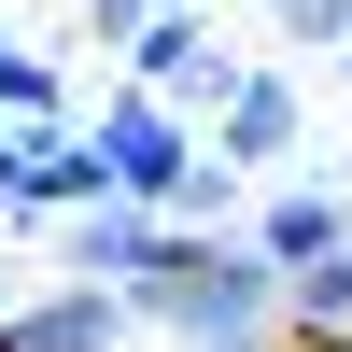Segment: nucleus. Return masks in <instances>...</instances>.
<instances>
[{
	"instance_id": "4",
	"label": "nucleus",
	"mask_w": 352,
	"mask_h": 352,
	"mask_svg": "<svg viewBox=\"0 0 352 352\" xmlns=\"http://www.w3.org/2000/svg\"><path fill=\"white\" fill-rule=\"evenodd\" d=\"M240 71H254V56H240V43H212V14H184V0H169V14L127 43V85H141V99H169L184 127H212Z\"/></svg>"
},
{
	"instance_id": "13",
	"label": "nucleus",
	"mask_w": 352,
	"mask_h": 352,
	"mask_svg": "<svg viewBox=\"0 0 352 352\" xmlns=\"http://www.w3.org/2000/svg\"><path fill=\"white\" fill-rule=\"evenodd\" d=\"M184 14H212V0H184Z\"/></svg>"
},
{
	"instance_id": "15",
	"label": "nucleus",
	"mask_w": 352,
	"mask_h": 352,
	"mask_svg": "<svg viewBox=\"0 0 352 352\" xmlns=\"http://www.w3.org/2000/svg\"><path fill=\"white\" fill-rule=\"evenodd\" d=\"M338 71H352V56H338Z\"/></svg>"
},
{
	"instance_id": "5",
	"label": "nucleus",
	"mask_w": 352,
	"mask_h": 352,
	"mask_svg": "<svg viewBox=\"0 0 352 352\" xmlns=\"http://www.w3.org/2000/svg\"><path fill=\"white\" fill-rule=\"evenodd\" d=\"M240 240L268 254V268H310V254L352 240V184H338V169H282V184L240 212Z\"/></svg>"
},
{
	"instance_id": "10",
	"label": "nucleus",
	"mask_w": 352,
	"mask_h": 352,
	"mask_svg": "<svg viewBox=\"0 0 352 352\" xmlns=\"http://www.w3.org/2000/svg\"><path fill=\"white\" fill-rule=\"evenodd\" d=\"M282 14V43H310V56H352V0H268Z\"/></svg>"
},
{
	"instance_id": "11",
	"label": "nucleus",
	"mask_w": 352,
	"mask_h": 352,
	"mask_svg": "<svg viewBox=\"0 0 352 352\" xmlns=\"http://www.w3.org/2000/svg\"><path fill=\"white\" fill-rule=\"evenodd\" d=\"M155 14H169V0H85V43H113V56H127Z\"/></svg>"
},
{
	"instance_id": "6",
	"label": "nucleus",
	"mask_w": 352,
	"mask_h": 352,
	"mask_svg": "<svg viewBox=\"0 0 352 352\" xmlns=\"http://www.w3.org/2000/svg\"><path fill=\"white\" fill-rule=\"evenodd\" d=\"M0 352H141V310L99 282H43L28 310H0Z\"/></svg>"
},
{
	"instance_id": "9",
	"label": "nucleus",
	"mask_w": 352,
	"mask_h": 352,
	"mask_svg": "<svg viewBox=\"0 0 352 352\" xmlns=\"http://www.w3.org/2000/svg\"><path fill=\"white\" fill-rule=\"evenodd\" d=\"M0 127H71V85H56V56L0 43Z\"/></svg>"
},
{
	"instance_id": "2",
	"label": "nucleus",
	"mask_w": 352,
	"mask_h": 352,
	"mask_svg": "<svg viewBox=\"0 0 352 352\" xmlns=\"http://www.w3.org/2000/svg\"><path fill=\"white\" fill-rule=\"evenodd\" d=\"M85 141H99V184L127 197V212H155V226L184 212V184L212 169V141H197L184 113H169V99H141V85H113V99H99V127H85Z\"/></svg>"
},
{
	"instance_id": "1",
	"label": "nucleus",
	"mask_w": 352,
	"mask_h": 352,
	"mask_svg": "<svg viewBox=\"0 0 352 352\" xmlns=\"http://www.w3.org/2000/svg\"><path fill=\"white\" fill-rule=\"evenodd\" d=\"M127 310H141V338H169V352H197V338H282V268L240 240V226H169L155 240V268L127 282Z\"/></svg>"
},
{
	"instance_id": "14",
	"label": "nucleus",
	"mask_w": 352,
	"mask_h": 352,
	"mask_svg": "<svg viewBox=\"0 0 352 352\" xmlns=\"http://www.w3.org/2000/svg\"><path fill=\"white\" fill-rule=\"evenodd\" d=\"M324 352H352V338H324Z\"/></svg>"
},
{
	"instance_id": "8",
	"label": "nucleus",
	"mask_w": 352,
	"mask_h": 352,
	"mask_svg": "<svg viewBox=\"0 0 352 352\" xmlns=\"http://www.w3.org/2000/svg\"><path fill=\"white\" fill-rule=\"evenodd\" d=\"M324 338H352V240L282 268V352H324Z\"/></svg>"
},
{
	"instance_id": "12",
	"label": "nucleus",
	"mask_w": 352,
	"mask_h": 352,
	"mask_svg": "<svg viewBox=\"0 0 352 352\" xmlns=\"http://www.w3.org/2000/svg\"><path fill=\"white\" fill-rule=\"evenodd\" d=\"M197 352H282V338H197Z\"/></svg>"
},
{
	"instance_id": "7",
	"label": "nucleus",
	"mask_w": 352,
	"mask_h": 352,
	"mask_svg": "<svg viewBox=\"0 0 352 352\" xmlns=\"http://www.w3.org/2000/svg\"><path fill=\"white\" fill-rule=\"evenodd\" d=\"M155 240H169L155 212H127V197H99V212H71V226H56V268H71V282H99V296H127V282L155 268Z\"/></svg>"
},
{
	"instance_id": "3",
	"label": "nucleus",
	"mask_w": 352,
	"mask_h": 352,
	"mask_svg": "<svg viewBox=\"0 0 352 352\" xmlns=\"http://www.w3.org/2000/svg\"><path fill=\"white\" fill-rule=\"evenodd\" d=\"M197 141H212V169H240V184H254V169H268V184H282V169L310 155V85L282 71V56H254V71L226 85V113H212V127H197Z\"/></svg>"
}]
</instances>
